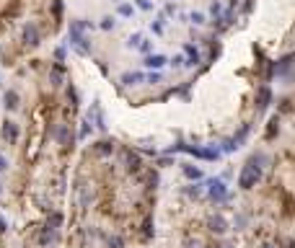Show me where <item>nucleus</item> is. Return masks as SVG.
<instances>
[{"instance_id": "25", "label": "nucleus", "mask_w": 295, "mask_h": 248, "mask_svg": "<svg viewBox=\"0 0 295 248\" xmlns=\"http://www.w3.org/2000/svg\"><path fill=\"white\" fill-rule=\"evenodd\" d=\"M98 26H101V29H104V31H112L114 26H117V21H114L112 16H104V18H101V23H98Z\"/></svg>"}, {"instance_id": "13", "label": "nucleus", "mask_w": 295, "mask_h": 248, "mask_svg": "<svg viewBox=\"0 0 295 248\" xmlns=\"http://www.w3.org/2000/svg\"><path fill=\"white\" fill-rule=\"evenodd\" d=\"M184 54H187V62H184V68H195L199 65V49L197 47H192V44H184Z\"/></svg>"}, {"instance_id": "10", "label": "nucleus", "mask_w": 295, "mask_h": 248, "mask_svg": "<svg viewBox=\"0 0 295 248\" xmlns=\"http://www.w3.org/2000/svg\"><path fill=\"white\" fill-rule=\"evenodd\" d=\"M88 119L94 122V127H98L101 132L106 130V122H104V112L98 109V101H94V106H91V112H88Z\"/></svg>"}, {"instance_id": "34", "label": "nucleus", "mask_w": 295, "mask_h": 248, "mask_svg": "<svg viewBox=\"0 0 295 248\" xmlns=\"http://www.w3.org/2000/svg\"><path fill=\"white\" fill-rule=\"evenodd\" d=\"M68 98H70L73 106H78V93H75V88H73V86H68Z\"/></svg>"}, {"instance_id": "11", "label": "nucleus", "mask_w": 295, "mask_h": 248, "mask_svg": "<svg viewBox=\"0 0 295 248\" xmlns=\"http://www.w3.org/2000/svg\"><path fill=\"white\" fill-rule=\"evenodd\" d=\"M3 106L8 109V112H16L18 106H21V96H18V90H5L3 93Z\"/></svg>"}, {"instance_id": "9", "label": "nucleus", "mask_w": 295, "mask_h": 248, "mask_svg": "<svg viewBox=\"0 0 295 248\" xmlns=\"http://www.w3.org/2000/svg\"><path fill=\"white\" fill-rule=\"evenodd\" d=\"M270 104H272V90H270V86H262L256 90V112H267Z\"/></svg>"}, {"instance_id": "5", "label": "nucleus", "mask_w": 295, "mask_h": 248, "mask_svg": "<svg viewBox=\"0 0 295 248\" xmlns=\"http://www.w3.org/2000/svg\"><path fill=\"white\" fill-rule=\"evenodd\" d=\"M122 160H124L127 173H140V171H143V158H140V153L124 148V150H122Z\"/></svg>"}, {"instance_id": "7", "label": "nucleus", "mask_w": 295, "mask_h": 248, "mask_svg": "<svg viewBox=\"0 0 295 248\" xmlns=\"http://www.w3.org/2000/svg\"><path fill=\"white\" fill-rule=\"evenodd\" d=\"M54 140H57V145H62V148H70V145H73V130H70V124L60 122L57 127H54Z\"/></svg>"}, {"instance_id": "30", "label": "nucleus", "mask_w": 295, "mask_h": 248, "mask_svg": "<svg viewBox=\"0 0 295 248\" xmlns=\"http://www.w3.org/2000/svg\"><path fill=\"white\" fill-rule=\"evenodd\" d=\"M184 248H202V241H199V238H187V241H184Z\"/></svg>"}, {"instance_id": "18", "label": "nucleus", "mask_w": 295, "mask_h": 248, "mask_svg": "<svg viewBox=\"0 0 295 248\" xmlns=\"http://www.w3.org/2000/svg\"><path fill=\"white\" fill-rule=\"evenodd\" d=\"M181 171H184V176L192 179V181H199L202 179V168H197V165H192V163H184Z\"/></svg>"}, {"instance_id": "21", "label": "nucleus", "mask_w": 295, "mask_h": 248, "mask_svg": "<svg viewBox=\"0 0 295 248\" xmlns=\"http://www.w3.org/2000/svg\"><path fill=\"white\" fill-rule=\"evenodd\" d=\"M202 191H205L202 183H192V186H187V197H189V199H199Z\"/></svg>"}, {"instance_id": "38", "label": "nucleus", "mask_w": 295, "mask_h": 248, "mask_svg": "<svg viewBox=\"0 0 295 248\" xmlns=\"http://www.w3.org/2000/svg\"><path fill=\"white\" fill-rule=\"evenodd\" d=\"M161 78H163V75H161L158 70H155V72H150V75H145V80H148V83H161Z\"/></svg>"}, {"instance_id": "29", "label": "nucleus", "mask_w": 295, "mask_h": 248, "mask_svg": "<svg viewBox=\"0 0 295 248\" xmlns=\"http://www.w3.org/2000/svg\"><path fill=\"white\" fill-rule=\"evenodd\" d=\"M145 181H148V186L155 189V183H158V173H155V171H148V173H145Z\"/></svg>"}, {"instance_id": "15", "label": "nucleus", "mask_w": 295, "mask_h": 248, "mask_svg": "<svg viewBox=\"0 0 295 248\" xmlns=\"http://www.w3.org/2000/svg\"><path fill=\"white\" fill-rule=\"evenodd\" d=\"M143 80H145L143 72H124V75L119 78V83H122V86H140Z\"/></svg>"}, {"instance_id": "19", "label": "nucleus", "mask_w": 295, "mask_h": 248, "mask_svg": "<svg viewBox=\"0 0 295 248\" xmlns=\"http://www.w3.org/2000/svg\"><path fill=\"white\" fill-rule=\"evenodd\" d=\"M91 132H94V122H91V119H83V122H80V132H78V137H80V140H86Z\"/></svg>"}, {"instance_id": "33", "label": "nucleus", "mask_w": 295, "mask_h": 248, "mask_svg": "<svg viewBox=\"0 0 295 248\" xmlns=\"http://www.w3.org/2000/svg\"><path fill=\"white\" fill-rule=\"evenodd\" d=\"M65 57H68L65 47H57V49H54V60H57V62H65Z\"/></svg>"}, {"instance_id": "42", "label": "nucleus", "mask_w": 295, "mask_h": 248, "mask_svg": "<svg viewBox=\"0 0 295 248\" xmlns=\"http://www.w3.org/2000/svg\"><path fill=\"white\" fill-rule=\"evenodd\" d=\"M5 168H8V158H5V155H3V153H0V173H3Z\"/></svg>"}, {"instance_id": "44", "label": "nucleus", "mask_w": 295, "mask_h": 248, "mask_svg": "<svg viewBox=\"0 0 295 248\" xmlns=\"http://www.w3.org/2000/svg\"><path fill=\"white\" fill-rule=\"evenodd\" d=\"M158 165H163V168H166V165H171V158H161Z\"/></svg>"}, {"instance_id": "1", "label": "nucleus", "mask_w": 295, "mask_h": 248, "mask_svg": "<svg viewBox=\"0 0 295 248\" xmlns=\"http://www.w3.org/2000/svg\"><path fill=\"white\" fill-rule=\"evenodd\" d=\"M262 168H264V165H259V163H256L254 158H248V160L244 163L241 173H238V186H241L244 191L254 189L256 183L262 181Z\"/></svg>"}, {"instance_id": "24", "label": "nucleus", "mask_w": 295, "mask_h": 248, "mask_svg": "<svg viewBox=\"0 0 295 248\" xmlns=\"http://www.w3.org/2000/svg\"><path fill=\"white\" fill-rule=\"evenodd\" d=\"M246 135H248V124H244L241 130H238V135L233 137V142L238 145V148H241V145H244V140H246Z\"/></svg>"}, {"instance_id": "26", "label": "nucleus", "mask_w": 295, "mask_h": 248, "mask_svg": "<svg viewBox=\"0 0 295 248\" xmlns=\"http://www.w3.org/2000/svg\"><path fill=\"white\" fill-rule=\"evenodd\" d=\"M117 11H119V16L130 18V16H132V11H135V8H132L130 3H119V8H117Z\"/></svg>"}, {"instance_id": "45", "label": "nucleus", "mask_w": 295, "mask_h": 248, "mask_svg": "<svg viewBox=\"0 0 295 248\" xmlns=\"http://www.w3.org/2000/svg\"><path fill=\"white\" fill-rule=\"evenodd\" d=\"M0 191H3V183H0Z\"/></svg>"}, {"instance_id": "16", "label": "nucleus", "mask_w": 295, "mask_h": 248, "mask_svg": "<svg viewBox=\"0 0 295 248\" xmlns=\"http://www.w3.org/2000/svg\"><path fill=\"white\" fill-rule=\"evenodd\" d=\"M54 238H57V230H54V227H49V225H44L42 233H39V246H49Z\"/></svg>"}, {"instance_id": "3", "label": "nucleus", "mask_w": 295, "mask_h": 248, "mask_svg": "<svg viewBox=\"0 0 295 248\" xmlns=\"http://www.w3.org/2000/svg\"><path fill=\"white\" fill-rule=\"evenodd\" d=\"M21 42H24L29 49H34V47H39V44H42V31H39V26H36L34 21H26V23H24Z\"/></svg>"}, {"instance_id": "31", "label": "nucleus", "mask_w": 295, "mask_h": 248, "mask_svg": "<svg viewBox=\"0 0 295 248\" xmlns=\"http://www.w3.org/2000/svg\"><path fill=\"white\" fill-rule=\"evenodd\" d=\"M135 5L140 8V11H153V3H150V0H135Z\"/></svg>"}, {"instance_id": "43", "label": "nucleus", "mask_w": 295, "mask_h": 248, "mask_svg": "<svg viewBox=\"0 0 295 248\" xmlns=\"http://www.w3.org/2000/svg\"><path fill=\"white\" fill-rule=\"evenodd\" d=\"M5 230H8V223H5V217H3V215H0V235H3Z\"/></svg>"}, {"instance_id": "35", "label": "nucleus", "mask_w": 295, "mask_h": 248, "mask_svg": "<svg viewBox=\"0 0 295 248\" xmlns=\"http://www.w3.org/2000/svg\"><path fill=\"white\" fill-rule=\"evenodd\" d=\"M124 246V241L119 235H114V238H109V248H122Z\"/></svg>"}, {"instance_id": "8", "label": "nucleus", "mask_w": 295, "mask_h": 248, "mask_svg": "<svg viewBox=\"0 0 295 248\" xmlns=\"http://www.w3.org/2000/svg\"><path fill=\"white\" fill-rule=\"evenodd\" d=\"M0 135H3V140L8 145H16L18 142V135H21V130H18V124L11 122V119H5L3 122V130H0Z\"/></svg>"}, {"instance_id": "39", "label": "nucleus", "mask_w": 295, "mask_h": 248, "mask_svg": "<svg viewBox=\"0 0 295 248\" xmlns=\"http://www.w3.org/2000/svg\"><path fill=\"white\" fill-rule=\"evenodd\" d=\"M210 13H213V16H220V13H223V5H220V3H213V5H210Z\"/></svg>"}, {"instance_id": "14", "label": "nucleus", "mask_w": 295, "mask_h": 248, "mask_svg": "<svg viewBox=\"0 0 295 248\" xmlns=\"http://www.w3.org/2000/svg\"><path fill=\"white\" fill-rule=\"evenodd\" d=\"M166 62H169V60H166L163 54H148L143 65H145V68H150V70H161V68L166 65Z\"/></svg>"}, {"instance_id": "17", "label": "nucleus", "mask_w": 295, "mask_h": 248, "mask_svg": "<svg viewBox=\"0 0 295 248\" xmlns=\"http://www.w3.org/2000/svg\"><path fill=\"white\" fill-rule=\"evenodd\" d=\"M62 80H65V70H62V65L57 62V65L49 70V83L52 86H62Z\"/></svg>"}, {"instance_id": "23", "label": "nucleus", "mask_w": 295, "mask_h": 248, "mask_svg": "<svg viewBox=\"0 0 295 248\" xmlns=\"http://www.w3.org/2000/svg\"><path fill=\"white\" fill-rule=\"evenodd\" d=\"M62 11H65V5H62V0H54L52 3V16H54V21H62Z\"/></svg>"}, {"instance_id": "4", "label": "nucleus", "mask_w": 295, "mask_h": 248, "mask_svg": "<svg viewBox=\"0 0 295 248\" xmlns=\"http://www.w3.org/2000/svg\"><path fill=\"white\" fill-rule=\"evenodd\" d=\"M205 186H207V194L213 202H225L228 199V186H225L223 179H210Z\"/></svg>"}, {"instance_id": "28", "label": "nucleus", "mask_w": 295, "mask_h": 248, "mask_svg": "<svg viewBox=\"0 0 295 248\" xmlns=\"http://www.w3.org/2000/svg\"><path fill=\"white\" fill-rule=\"evenodd\" d=\"M246 223H248V217H246L244 212H238V215H236V230H244Z\"/></svg>"}, {"instance_id": "22", "label": "nucleus", "mask_w": 295, "mask_h": 248, "mask_svg": "<svg viewBox=\"0 0 295 248\" xmlns=\"http://www.w3.org/2000/svg\"><path fill=\"white\" fill-rule=\"evenodd\" d=\"M274 132H280V116H272L270 119V127H267V140H272Z\"/></svg>"}, {"instance_id": "40", "label": "nucleus", "mask_w": 295, "mask_h": 248, "mask_svg": "<svg viewBox=\"0 0 295 248\" xmlns=\"http://www.w3.org/2000/svg\"><path fill=\"white\" fill-rule=\"evenodd\" d=\"M150 47H153V44L148 42V39H143V44H140V47H137V49H140V52H145V54H148V52H150Z\"/></svg>"}, {"instance_id": "36", "label": "nucleus", "mask_w": 295, "mask_h": 248, "mask_svg": "<svg viewBox=\"0 0 295 248\" xmlns=\"http://www.w3.org/2000/svg\"><path fill=\"white\" fill-rule=\"evenodd\" d=\"M189 18H192V23H195V26H202V23H205V16H202V13H197V11L192 13Z\"/></svg>"}, {"instance_id": "27", "label": "nucleus", "mask_w": 295, "mask_h": 248, "mask_svg": "<svg viewBox=\"0 0 295 248\" xmlns=\"http://www.w3.org/2000/svg\"><path fill=\"white\" fill-rule=\"evenodd\" d=\"M140 44H143V34H132L130 39H127V47H135L137 49Z\"/></svg>"}, {"instance_id": "12", "label": "nucleus", "mask_w": 295, "mask_h": 248, "mask_svg": "<svg viewBox=\"0 0 295 248\" xmlns=\"http://www.w3.org/2000/svg\"><path fill=\"white\" fill-rule=\"evenodd\" d=\"M114 150H117V148H114L112 140H98V142H94V153L101 155V158H109Z\"/></svg>"}, {"instance_id": "46", "label": "nucleus", "mask_w": 295, "mask_h": 248, "mask_svg": "<svg viewBox=\"0 0 295 248\" xmlns=\"http://www.w3.org/2000/svg\"><path fill=\"white\" fill-rule=\"evenodd\" d=\"M264 248H272V246H264Z\"/></svg>"}, {"instance_id": "37", "label": "nucleus", "mask_w": 295, "mask_h": 248, "mask_svg": "<svg viewBox=\"0 0 295 248\" xmlns=\"http://www.w3.org/2000/svg\"><path fill=\"white\" fill-rule=\"evenodd\" d=\"M169 62H171V65H173V68L179 70V68H184V62H187V60H184L181 54H176V57H173V60H169Z\"/></svg>"}, {"instance_id": "2", "label": "nucleus", "mask_w": 295, "mask_h": 248, "mask_svg": "<svg viewBox=\"0 0 295 248\" xmlns=\"http://www.w3.org/2000/svg\"><path fill=\"white\" fill-rule=\"evenodd\" d=\"M86 29H91V23L83 21V18H78V21L70 23V44L80 54H88L91 52V42H88V36H86Z\"/></svg>"}, {"instance_id": "41", "label": "nucleus", "mask_w": 295, "mask_h": 248, "mask_svg": "<svg viewBox=\"0 0 295 248\" xmlns=\"http://www.w3.org/2000/svg\"><path fill=\"white\" fill-rule=\"evenodd\" d=\"M280 243H282L285 248H295V241H293V238H280Z\"/></svg>"}, {"instance_id": "32", "label": "nucleus", "mask_w": 295, "mask_h": 248, "mask_svg": "<svg viewBox=\"0 0 295 248\" xmlns=\"http://www.w3.org/2000/svg\"><path fill=\"white\" fill-rule=\"evenodd\" d=\"M150 29H153V34H158V36H161V34H163V18L153 21V23H150Z\"/></svg>"}, {"instance_id": "20", "label": "nucleus", "mask_w": 295, "mask_h": 248, "mask_svg": "<svg viewBox=\"0 0 295 248\" xmlns=\"http://www.w3.org/2000/svg\"><path fill=\"white\" fill-rule=\"evenodd\" d=\"M62 212H49V217H47V225L49 227H54V230H57V227H62Z\"/></svg>"}, {"instance_id": "6", "label": "nucleus", "mask_w": 295, "mask_h": 248, "mask_svg": "<svg viewBox=\"0 0 295 248\" xmlns=\"http://www.w3.org/2000/svg\"><path fill=\"white\" fill-rule=\"evenodd\" d=\"M205 225H207V230L213 233V235H225L228 233V220L223 217V215H210L207 220H205Z\"/></svg>"}]
</instances>
